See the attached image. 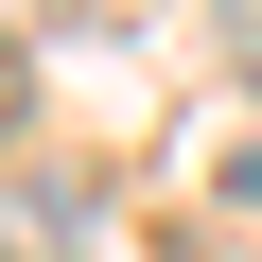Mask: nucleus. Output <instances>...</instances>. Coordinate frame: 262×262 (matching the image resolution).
<instances>
[{
  "label": "nucleus",
  "instance_id": "nucleus-1",
  "mask_svg": "<svg viewBox=\"0 0 262 262\" xmlns=\"http://www.w3.org/2000/svg\"><path fill=\"white\" fill-rule=\"evenodd\" d=\"M227 192H245V210H262V140H245V158H227Z\"/></svg>",
  "mask_w": 262,
  "mask_h": 262
},
{
  "label": "nucleus",
  "instance_id": "nucleus-2",
  "mask_svg": "<svg viewBox=\"0 0 262 262\" xmlns=\"http://www.w3.org/2000/svg\"><path fill=\"white\" fill-rule=\"evenodd\" d=\"M0 122H18V53H0Z\"/></svg>",
  "mask_w": 262,
  "mask_h": 262
}]
</instances>
